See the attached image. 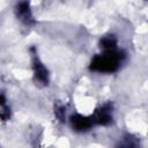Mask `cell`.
<instances>
[{"label":"cell","mask_w":148,"mask_h":148,"mask_svg":"<svg viewBox=\"0 0 148 148\" xmlns=\"http://www.w3.org/2000/svg\"><path fill=\"white\" fill-rule=\"evenodd\" d=\"M123 58H124L123 53L120 51H117L116 49L104 51L103 54H98L92 58L90 64V69L95 72H101V73L116 72Z\"/></svg>","instance_id":"obj_1"},{"label":"cell","mask_w":148,"mask_h":148,"mask_svg":"<svg viewBox=\"0 0 148 148\" xmlns=\"http://www.w3.org/2000/svg\"><path fill=\"white\" fill-rule=\"evenodd\" d=\"M111 106L104 105L102 108H99L98 110H96V112L94 113V116L91 117L92 124H98V125H108L111 123Z\"/></svg>","instance_id":"obj_2"},{"label":"cell","mask_w":148,"mask_h":148,"mask_svg":"<svg viewBox=\"0 0 148 148\" xmlns=\"http://www.w3.org/2000/svg\"><path fill=\"white\" fill-rule=\"evenodd\" d=\"M71 124L75 131L82 132V131L89 130L92 126V120H91V117L89 118L82 114H73L71 117Z\"/></svg>","instance_id":"obj_3"},{"label":"cell","mask_w":148,"mask_h":148,"mask_svg":"<svg viewBox=\"0 0 148 148\" xmlns=\"http://www.w3.org/2000/svg\"><path fill=\"white\" fill-rule=\"evenodd\" d=\"M16 13L17 16L20 17V20L22 22H24L25 24H30L34 22L32 20V15H31V10H30V6L27 1H22L17 5L16 7Z\"/></svg>","instance_id":"obj_4"},{"label":"cell","mask_w":148,"mask_h":148,"mask_svg":"<svg viewBox=\"0 0 148 148\" xmlns=\"http://www.w3.org/2000/svg\"><path fill=\"white\" fill-rule=\"evenodd\" d=\"M32 66H34V73H35L36 79H37L39 82L46 84L47 81H49V74H47L46 68H45V67L43 66V64L38 60L37 57H35V59H34V65H32Z\"/></svg>","instance_id":"obj_5"},{"label":"cell","mask_w":148,"mask_h":148,"mask_svg":"<svg viewBox=\"0 0 148 148\" xmlns=\"http://www.w3.org/2000/svg\"><path fill=\"white\" fill-rule=\"evenodd\" d=\"M101 47L104 51L114 50L117 47V39L113 36H105L101 39Z\"/></svg>","instance_id":"obj_6"},{"label":"cell","mask_w":148,"mask_h":148,"mask_svg":"<svg viewBox=\"0 0 148 148\" xmlns=\"http://www.w3.org/2000/svg\"><path fill=\"white\" fill-rule=\"evenodd\" d=\"M9 116H10L9 109L3 106V109L0 111V119H1V120H6V119H8V118H9Z\"/></svg>","instance_id":"obj_7"},{"label":"cell","mask_w":148,"mask_h":148,"mask_svg":"<svg viewBox=\"0 0 148 148\" xmlns=\"http://www.w3.org/2000/svg\"><path fill=\"white\" fill-rule=\"evenodd\" d=\"M56 114H57V117L59 118V119H64V116H65V108L64 106H59V108H57L56 109Z\"/></svg>","instance_id":"obj_8"},{"label":"cell","mask_w":148,"mask_h":148,"mask_svg":"<svg viewBox=\"0 0 148 148\" xmlns=\"http://www.w3.org/2000/svg\"><path fill=\"white\" fill-rule=\"evenodd\" d=\"M6 104V97L3 96V94H0V106H5Z\"/></svg>","instance_id":"obj_9"}]
</instances>
